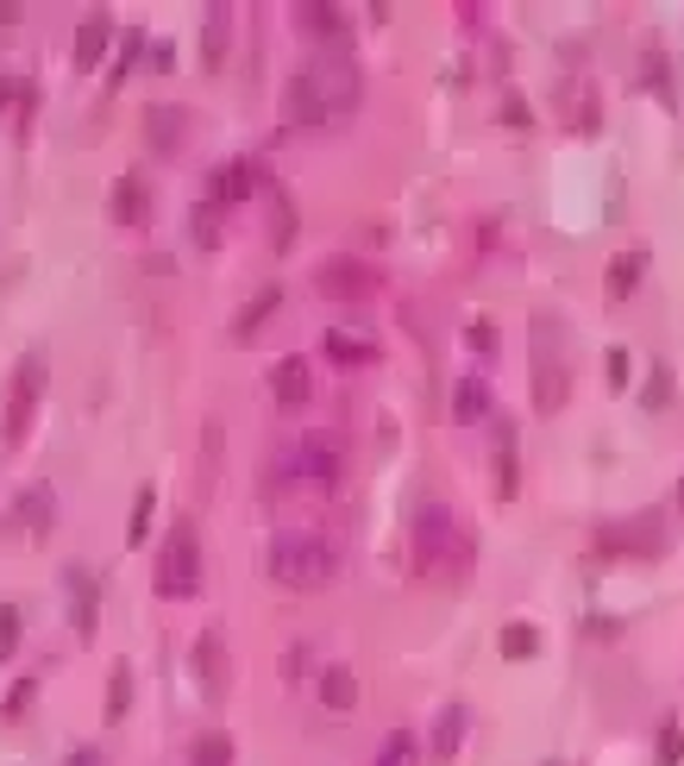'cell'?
<instances>
[{"label":"cell","mask_w":684,"mask_h":766,"mask_svg":"<svg viewBox=\"0 0 684 766\" xmlns=\"http://www.w3.org/2000/svg\"><path fill=\"white\" fill-rule=\"evenodd\" d=\"M358 101H365L358 63L314 57L290 76V101H283V107H290V126H339V119L358 114Z\"/></svg>","instance_id":"1"},{"label":"cell","mask_w":684,"mask_h":766,"mask_svg":"<svg viewBox=\"0 0 684 766\" xmlns=\"http://www.w3.org/2000/svg\"><path fill=\"white\" fill-rule=\"evenodd\" d=\"M477 559V541L446 503H428V510L414 515V534H409V566L414 578H428V585H459Z\"/></svg>","instance_id":"2"},{"label":"cell","mask_w":684,"mask_h":766,"mask_svg":"<svg viewBox=\"0 0 684 766\" xmlns=\"http://www.w3.org/2000/svg\"><path fill=\"white\" fill-rule=\"evenodd\" d=\"M264 571L283 590H327L346 571V559H339V547L327 534H276L271 553H264Z\"/></svg>","instance_id":"3"},{"label":"cell","mask_w":684,"mask_h":766,"mask_svg":"<svg viewBox=\"0 0 684 766\" xmlns=\"http://www.w3.org/2000/svg\"><path fill=\"white\" fill-rule=\"evenodd\" d=\"M339 478H346V447L327 440V433H308V440H295L283 459L271 465V484L276 491H339Z\"/></svg>","instance_id":"4"},{"label":"cell","mask_w":684,"mask_h":766,"mask_svg":"<svg viewBox=\"0 0 684 766\" xmlns=\"http://www.w3.org/2000/svg\"><path fill=\"white\" fill-rule=\"evenodd\" d=\"M157 597H196L201 590V541H196V522H177L164 534V553H157Z\"/></svg>","instance_id":"5"},{"label":"cell","mask_w":684,"mask_h":766,"mask_svg":"<svg viewBox=\"0 0 684 766\" xmlns=\"http://www.w3.org/2000/svg\"><path fill=\"white\" fill-rule=\"evenodd\" d=\"M44 384H51V365H44V353H25L20 371H13V390H7V421H0V433H7L13 447L32 433V415H39V402H44Z\"/></svg>","instance_id":"6"},{"label":"cell","mask_w":684,"mask_h":766,"mask_svg":"<svg viewBox=\"0 0 684 766\" xmlns=\"http://www.w3.org/2000/svg\"><path fill=\"white\" fill-rule=\"evenodd\" d=\"M314 290L333 295V302H365V295H377V271L365 258H327L314 271Z\"/></svg>","instance_id":"7"},{"label":"cell","mask_w":684,"mask_h":766,"mask_svg":"<svg viewBox=\"0 0 684 766\" xmlns=\"http://www.w3.org/2000/svg\"><path fill=\"white\" fill-rule=\"evenodd\" d=\"M534 409H540V415H559V409H566V365L553 358L547 321H540V334H534Z\"/></svg>","instance_id":"8"},{"label":"cell","mask_w":684,"mask_h":766,"mask_svg":"<svg viewBox=\"0 0 684 766\" xmlns=\"http://www.w3.org/2000/svg\"><path fill=\"white\" fill-rule=\"evenodd\" d=\"M63 590H70V629H76V641H95V629H101V578L88 566H70L63 571Z\"/></svg>","instance_id":"9"},{"label":"cell","mask_w":684,"mask_h":766,"mask_svg":"<svg viewBox=\"0 0 684 766\" xmlns=\"http://www.w3.org/2000/svg\"><path fill=\"white\" fill-rule=\"evenodd\" d=\"M189 667H196V691H201V697H227V672H233V660H227V641H220L214 629L196 641Z\"/></svg>","instance_id":"10"},{"label":"cell","mask_w":684,"mask_h":766,"mask_svg":"<svg viewBox=\"0 0 684 766\" xmlns=\"http://www.w3.org/2000/svg\"><path fill=\"white\" fill-rule=\"evenodd\" d=\"M597 541H603V553H641V559H653V553L665 547V534H660V522H653V515H634V522H609Z\"/></svg>","instance_id":"11"},{"label":"cell","mask_w":684,"mask_h":766,"mask_svg":"<svg viewBox=\"0 0 684 766\" xmlns=\"http://www.w3.org/2000/svg\"><path fill=\"white\" fill-rule=\"evenodd\" d=\"M257 177H264V170H257L252 158L220 164V170H214V182H208V201H214V208H227V201H245V196L257 189Z\"/></svg>","instance_id":"12"},{"label":"cell","mask_w":684,"mask_h":766,"mask_svg":"<svg viewBox=\"0 0 684 766\" xmlns=\"http://www.w3.org/2000/svg\"><path fill=\"white\" fill-rule=\"evenodd\" d=\"M271 396L283 402V409H302L314 396V371H308V358H276V371H271Z\"/></svg>","instance_id":"13"},{"label":"cell","mask_w":684,"mask_h":766,"mask_svg":"<svg viewBox=\"0 0 684 766\" xmlns=\"http://www.w3.org/2000/svg\"><path fill=\"white\" fill-rule=\"evenodd\" d=\"M107 44H114V13H88V20L76 25V70H82V76H88V70H101Z\"/></svg>","instance_id":"14"},{"label":"cell","mask_w":684,"mask_h":766,"mask_svg":"<svg viewBox=\"0 0 684 766\" xmlns=\"http://www.w3.org/2000/svg\"><path fill=\"white\" fill-rule=\"evenodd\" d=\"M114 227H145L151 220V196H145V177H119L114 182Z\"/></svg>","instance_id":"15"},{"label":"cell","mask_w":684,"mask_h":766,"mask_svg":"<svg viewBox=\"0 0 684 766\" xmlns=\"http://www.w3.org/2000/svg\"><path fill=\"white\" fill-rule=\"evenodd\" d=\"M51 491H44V484H32V491L20 496V503H13V528H25L32 534V541H44V534H51Z\"/></svg>","instance_id":"16"},{"label":"cell","mask_w":684,"mask_h":766,"mask_svg":"<svg viewBox=\"0 0 684 766\" xmlns=\"http://www.w3.org/2000/svg\"><path fill=\"white\" fill-rule=\"evenodd\" d=\"M227 44H233V7H208V20H201V57H208V70L227 63Z\"/></svg>","instance_id":"17"},{"label":"cell","mask_w":684,"mask_h":766,"mask_svg":"<svg viewBox=\"0 0 684 766\" xmlns=\"http://www.w3.org/2000/svg\"><path fill=\"white\" fill-rule=\"evenodd\" d=\"M641 276H646V252L634 245V252H622V258H609V276H603V290L622 302V295H634L641 290Z\"/></svg>","instance_id":"18"},{"label":"cell","mask_w":684,"mask_h":766,"mask_svg":"<svg viewBox=\"0 0 684 766\" xmlns=\"http://www.w3.org/2000/svg\"><path fill=\"white\" fill-rule=\"evenodd\" d=\"M465 728H471L465 704H446V710H440V723H433V760H452V754H459V742H465Z\"/></svg>","instance_id":"19"},{"label":"cell","mask_w":684,"mask_h":766,"mask_svg":"<svg viewBox=\"0 0 684 766\" xmlns=\"http://www.w3.org/2000/svg\"><path fill=\"white\" fill-rule=\"evenodd\" d=\"M145 138L157 151H177L182 145V107H145Z\"/></svg>","instance_id":"20"},{"label":"cell","mask_w":684,"mask_h":766,"mask_svg":"<svg viewBox=\"0 0 684 766\" xmlns=\"http://www.w3.org/2000/svg\"><path fill=\"white\" fill-rule=\"evenodd\" d=\"M276 302H283V290H276V283H271V290H257L252 302L239 308V321H233V339H252L257 327H264V321L276 315Z\"/></svg>","instance_id":"21"},{"label":"cell","mask_w":684,"mask_h":766,"mask_svg":"<svg viewBox=\"0 0 684 766\" xmlns=\"http://www.w3.org/2000/svg\"><path fill=\"white\" fill-rule=\"evenodd\" d=\"M320 704H327V710H352L358 704L352 667H327V672H320Z\"/></svg>","instance_id":"22"},{"label":"cell","mask_w":684,"mask_h":766,"mask_svg":"<svg viewBox=\"0 0 684 766\" xmlns=\"http://www.w3.org/2000/svg\"><path fill=\"white\" fill-rule=\"evenodd\" d=\"M133 710V660H114V672H107V723H119Z\"/></svg>","instance_id":"23"},{"label":"cell","mask_w":684,"mask_h":766,"mask_svg":"<svg viewBox=\"0 0 684 766\" xmlns=\"http://www.w3.org/2000/svg\"><path fill=\"white\" fill-rule=\"evenodd\" d=\"M32 101H39V95H32V82H25V76H7V82H0V114H13L20 126L32 119Z\"/></svg>","instance_id":"24"},{"label":"cell","mask_w":684,"mask_h":766,"mask_svg":"<svg viewBox=\"0 0 684 766\" xmlns=\"http://www.w3.org/2000/svg\"><path fill=\"white\" fill-rule=\"evenodd\" d=\"M522 491V465H515V440H496V496H515Z\"/></svg>","instance_id":"25"},{"label":"cell","mask_w":684,"mask_h":766,"mask_svg":"<svg viewBox=\"0 0 684 766\" xmlns=\"http://www.w3.org/2000/svg\"><path fill=\"white\" fill-rule=\"evenodd\" d=\"M327 358H339V365H377V346H371V339L327 334Z\"/></svg>","instance_id":"26"},{"label":"cell","mask_w":684,"mask_h":766,"mask_svg":"<svg viewBox=\"0 0 684 766\" xmlns=\"http://www.w3.org/2000/svg\"><path fill=\"white\" fill-rule=\"evenodd\" d=\"M534 653H540L534 622H508V629H503V660H534Z\"/></svg>","instance_id":"27"},{"label":"cell","mask_w":684,"mask_h":766,"mask_svg":"<svg viewBox=\"0 0 684 766\" xmlns=\"http://www.w3.org/2000/svg\"><path fill=\"white\" fill-rule=\"evenodd\" d=\"M371 766H421V747H414V735H409V728H396V735L383 742V754H377Z\"/></svg>","instance_id":"28"},{"label":"cell","mask_w":684,"mask_h":766,"mask_svg":"<svg viewBox=\"0 0 684 766\" xmlns=\"http://www.w3.org/2000/svg\"><path fill=\"white\" fill-rule=\"evenodd\" d=\"M189 766H233V742H227V735H201V742L189 747Z\"/></svg>","instance_id":"29"},{"label":"cell","mask_w":684,"mask_h":766,"mask_svg":"<svg viewBox=\"0 0 684 766\" xmlns=\"http://www.w3.org/2000/svg\"><path fill=\"white\" fill-rule=\"evenodd\" d=\"M20 634H25V616L13 604H0V667L13 660V648H20Z\"/></svg>","instance_id":"30"},{"label":"cell","mask_w":684,"mask_h":766,"mask_svg":"<svg viewBox=\"0 0 684 766\" xmlns=\"http://www.w3.org/2000/svg\"><path fill=\"white\" fill-rule=\"evenodd\" d=\"M151 510H157V491H138L133 496V528H126L133 547H145V534H151Z\"/></svg>","instance_id":"31"},{"label":"cell","mask_w":684,"mask_h":766,"mask_svg":"<svg viewBox=\"0 0 684 766\" xmlns=\"http://www.w3.org/2000/svg\"><path fill=\"white\" fill-rule=\"evenodd\" d=\"M302 20H308V32H320V39L346 32V13H339V7H302Z\"/></svg>","instance_id":"32"},{"label":"cell","mask_w":684,"mask_h":766,"mask_svg":"<svg viewBox=\"0 0 684 766\" xmlns=\"http://www.w3.org/2000/svg\"><path fill=\"white\" fill-rule=\"evenodd\" d=\"M452 409H459V421H477V415H484V384H477V377H465Z\"/></svg>","instance_id":"33"},{"label":"cell","mask_w":684,"mask_h":766,"mask_svg":"<svg viewBox=\"0 0 684 766\" xmlns=\"http://www.w3.org/2000/svg\"><path fill=\"white\" fill-rule=\"evenodd\" d=\"M138 51H145V32H138V25H126V51L114 57V70H107V82H126V70H133V57H138Z\"/></svg>","instance_id":"34"},{"label":"cell","mask_w":684,"mask_h":766,"mask_svg":"<svg viewBox=\"0 0 684 766\" xmlns=\"http://www.w3.org/2000/svg\"><path fill=\"white\" fill-rule=\"evenodd\" d=\"M646 377H653V384L641 390V402H646V409H665V402H672V371H665V365H653Z\"/></svg>","instance_id":"35"},{"label":"cell","mask_w":684,"mask_h":766,"mask_svg":"<svg viewBox=\"0 0 684 766\" xmlns=\"http://www.w3.org/2000/svg\"><path fill=\"white\" fill-rule=\"evenodd\" d=\"M214 220H220V208H214V201H201V208H196V245H214V239H220Z\"/></svg>","instance_id":"36"},{"label":"cell","mask_w":684,"mask_h":766,"mask_svg":"<svg viewBox=\"0 0 684 766\" xmlns=\"http://www.w3.org/2000/svg\"><path fill=\"white\" fill-rule=\"evenodd\" d=\"M32 691H39V679H20V685H13V697H7V704H0V716H7V723H13V716H20L25 704H32Z\"/></svg>","instance_id":"37"},{"label":"cell","mask_w":684,"mask_h":766,"mask_svg":"<svg viewBox=\"0 0 684 766\" xmlns=\"http://www.w3.org/2000/svg\"><path fill=\"white\" fill-rule=\"evenodd\" d=\"M276 245H295V208L276 196Z\"/></svg>","instance_id":"38"},{"label":"cell","mask_w":684,"mask_h":766,"mask_svg":"<svg viewBox=\"0 0 684 766\" xmlns=\"http://www.w3.org/2000/svg\"><path fill=\"white\" fill-rule=\"evenodd\" d=\"M609 390H628V353L609 346Z\"/></svg>","instance_id":"39"},{"label":"cell","mask_w":684,"mask_h":766,"mask_svg":"<svg viewBox=\"0 0 684 766\" xmlns=\"http://www.w3.org/2000/svg\"><path fill=\"white\" fill-rule=\"evenodd\" d=\"M660 754H665V760H678V754H684V735H678L672 723H665V742H660Z\"/></svg>","instance_id":"40"},{"label":"cell","mask_w":684,"mask_h":766,"mask_svg":"<svg viewBox=\"0 0 684 766\" xmlns=\"http://www.w3.org/2000/svg\"><path fill=\"white\" fill-rule=\"evenodd\" d=\"M63 766H107V760H101V747H76V754H70Z\"/></svg>","instance_id":"41"},{"label":"cell","mask_w":684,"mask_h":766,"mask_svg":"<svg viewBox=\"0 0 684 766\" xmlns=\"http://www.w3.org/2000/svg\"><path fill=\"white\" fill-rule=\"evenodd\" d=\"M471 346H484V353L496 346V334H490V321H471Z\"/></svg>","instance_id":"42"},{"label":"cell","mask_w":684,"mask_h":766,"mask_svg":"<svg viewBox=\"0 0 684 766\" xmlns=\"http://www.w3.org/2000/svg\"><path fill=\"white\" fill-rule=\"evenodd\" d=\"M678 510H684V478H678Z\"/></svg>","instance_id":"43"}]
</instances>
